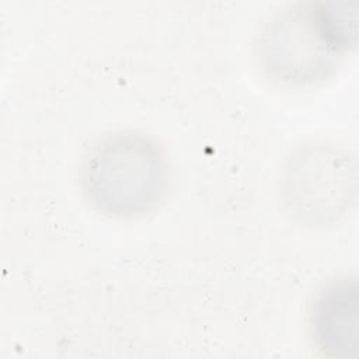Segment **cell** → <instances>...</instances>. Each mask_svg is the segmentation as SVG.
Here are the masks:
<instances>
[{"label":"cell","mask_w":359,"mask_h":359,"mask_svg":"<svg viewBox=\"0 0 359 359\" xmlns=\"http://www.w3.org/2000/svg\"><path fill=\"white\" fill-rule=\"evenodd\" d=\"M356 1H297L265 25L259 56L268 76L289 86L325 79L356 45Z\"/></svg>","instance_id":"6da1fadb"},{"label":"cell","mask_w":359,"mask_h":359,"mask_svg":"<svg viewBox=\"0 0 359 359\" xmlns=\"http://www.w3.org/2000/svg\"><path fill=\"white\" fill-rule=\"evenodd\" d=\"M80 187L90 205L114 217L154 210L168 189V163L157 142L139 130L98 137L80 165Z\"/></svg>","instance_id":"7a4b0ae2"},{"label":"cell","mask_w":359,"mask_h":359,"mask_svg":"<svg viewBox=\"0 0 359 359\" xmlns=\"http://www.w3.org/2000/svg\"><path fill=\"white\" fill-rule=\"evenodd\" d=\"M358 191L355 154L331 143L297 147L286 160L280 194L287 212L302 224L318 227L338 222Z\"/></svg>","instance_id":"3957f363"},{"label":"cell","mask_w":359,"mask_h":359,"mask_svg":"<svg viewBox=\"0 0 359 359\" xmlns=\"http://www.w3.org/2000/svg\"><path fill=\"white\" fill-rule=\"evenodd\" d=\"M355 276H339L316 294L310 332L316 348L331 358L359 355V294Z\"/></svg>","instance_id":"277c9868"}]
</instances>
